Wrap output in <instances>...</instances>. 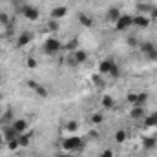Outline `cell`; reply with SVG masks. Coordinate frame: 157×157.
I'll return each instance as SVG.
<instances>
[{"label": "cell", "instance_id": "obj_4", "mask_svg": "<svg viewBox=\"0 0 157 157\" xmlns=\"http://www.w3.org/2000/svg\"><path fill=\"white\" fill-rule=\"evenodd\" d=\"M139 49L148 60H157V46L154 42H143L139 44Z\"/></svg>", "mask_w": 157, "mask_h": 157}, {"label": "cell", "instance_id": "obj_38", "mask_svg": "<svg viewBox=\"0 0 157 157\" xmlns=\"http://www.w3.org/2000/svg\"><path fill=\"white\" fill-rule=\"evenodd\" d=\"M60 157H70V155H60Z\"/></svg>", "mask_w": 157, "mask_h": 157}, {"label": "cell", "instance_id": "obj_36", "mask_svg": "<svg viewBox=\"0 0 157 157\" xmlns=\"http://www.w3.org/2000/svg\"><path fill=\"white\" fill-rule=\"evenodd\" d=\"M90 137H91V139H99V133H97V132H90Z\"/></svg>", "mask_w": 157, "mask_h": 157}, {"label": "cell", "instance_id": "obj_11", "mask_svg": "<svg viewBox=\"0 0 157 157\" xmlns=\"http://www.w3.org/2000/svg\"><path fill=\"white\" fill-rule=\"evenodd\" d=\"M28 86H29V88H31V90L39 95V97H42V99H46V97L49 95V91H48L44 86H40L39 82H35V80H29V82H28Z\"/></svg>", "mask_w": 157, "mask_h": 157}, {"label": "cell", "instance_id": "obj_35", "mask_svg": "<svg viewBox=\"0 0 157 157\" xmlns=\"http://www.w3.org/2000/svg\"><path fill=\"white\" fill-rule=\"evenodd\" d=\"M101 157H113V150H104L101 154Z\"/></svg>", "mask_w": 157, "mask_h": 157}, {"label": "cell", "instance_id": "obj_9", "mask_svg": "<svg viewBox=\"0 0 157 157\" xmlns=\"http://www.w3.org/2000/svg\"><path fill=\"white\" fill-rule=\"evenodd\" d=\"M86 60H88V53H86L84 49H77V51H73V55H71V59H70L71 66H75V64H84Z\"/></svg>", "mask_w": 157, "mask_h": 157}, {"label": "cell", "instance_id": "obj_14", "mask_svg": "<svg viewBox=\"0 0 157 157\" xmlns=\"http://www.w3.org/2000/svg\"><path fill=\"white\" fill-rule=\"evenodd\" d=\"M33 39V35L29 33V31H26V33H22V35H18V39H17V46L18 48H24V46H28L29 42Z\"/></svg>", "mask_w": 157, "mask_h": 157}, {"label": "cell", "instance_id": "obj_22", "mask_svg": "<svg viewBox=\"0 0 157 157\" xmlns=\"http://www.w3.org/2000/svg\"><path fill=\"white\" fill-rule=\"evenodd\" d=\"M102 106H104V108H108V110H112V108L115 106V101H113V97H110V95H104V97H102Z\"/></svg>", "mask_w": 157, "mask_h": 157}, {"label": "cell", "instance_id": "obj_26", "mask_svg": "<svg viewBox=\"0 0 157 157\" xmlns=\"http://www.w3.org/2000/svg\"><path fill=\"white\" fill-rule=\"evenodd\" d=\"M126 42H128V46H132V48H139V44H141L135 35H130V37L126 39Z\"/></svg>", "mask_w": 157, "mask_h": 157}, {"label": "cell", "instance_id": "obj_16", "mask_svg": "<svg viewBox=\"0 0 157 157\" xmlns=\"http://www.w3.org/2000/svg\"><path fill=\"white\" fill-rule=\"evenodd\" d=\"M78 22L84 26V28H93V18L86 13H78Z\"/></svg>", "mask_w": 157, "mask_h": 157}, {"label": "cell", "instance_id": "obj_6", "mask_svg": "<svg viewBox=\"0 0 157 157\" xmlns=\"http://www.w3.org/2000/svg\"><path fill=\"white\" fill-rule=\"evenodd\" d=\"M132 26H133V17H130V15H121V18L115 22L117 31H126Z\"/></svg>", "mask_w": 157, "mask_h": 157}, {"label": "cell", "instance_id": "obj_34", "mask_svg": "<svg viewBox=\"0 0 157 157\" xmlns=\"http://www.w3.org/2000/svg\"><path fill=\"white\" fill-rule=\"evenodd\" d=\"M28 68H37V60L29 57V59H28Z\"/></svg>", "mask_w": 157, "mask_h": 157}, {"label": "cell", "instance_id": "obj_23", "mask_svg": "<svg viewBox=\"0 0 157 157\" xmlns=\"http://www.w3.org/2000/svg\"><path fill=\"white\" fill-rule=\"evenodd\" d=\"M46 28H48V31H51V33H55V31H59V20H48V24H46Z\"/></svg>", "mask_w": 157, "mask_h": 157}, {"label": "cell", "instance_id": "obj_3", "mask_svg": "<svg viewBox=\"0 0 157 157\" xmlns=\"http://www.w3.org/2000/svg\"><path fill=\"white\" fill-rule=\"evenodd\" d=\"M60 49H62V42H60L59 39H55V37H49V39L44 42V53L49 55V57L57 55Z\"/></svg>", "mask_w": 157, "mask_h": 157}, {"label": "cell", "instance_id": "obj_33", "mask_svg": "<svg viewBox=\"0 0 157 157\" xmlns=\"http://www.w3.org/2000/svg\"><path fill=\"white\" fill-rule=\"evenodd\" d=\"M93 82H95L99 88H101V86H104V80H102V77H101V75H95V77H93Z\"/></svg>", "mask_w": 157, "mask_h": 157}, {"label": "cell", "instance_id": "obj_13", "mask_svg": "<svg viewBox=\"0 0 157 157\" xmlns=\"http://www.w3.org/2000/svg\"><path fill=\"white\" fill-rule=\"evenodd\" d=\"M157 146V137H143V150L150 152Z\"/></svg>", "mask_w": 157, "mask_h": 157}, {"label": "cell", "instance_id": "obj_25", "mask_svg": "<svg viewBox=\"0 0 157 157\" xmlns=\"http://www.w3.org/2000/svg\"><path fill=\"white\" fill-rule=\"evenodd\" d=\"M64 49H70V51H77V49H78V42H77V39H73V40H70L68 44H64Z\"/></svg>", "mask_w": 157, "mask_h": 157}, {"label": "cell", "instance_id": "obj_37", "mask_svg": "<svg viewBox=\"0 0 157 157\" xmlns=\"http://www.w3.org/2000/svg\"><path fill=\"white\" fill-rule=\"evenodd\" d=\"M2 143H6V141H4V135H2V132H0V144H2Z\"/></svg>", "mask_w": 157, "mask_h": 157}, {"label": "cell", "instance_id": "obj_18", "mask_svg": "<svg viewBox=\"0 0 157 157\" xmlns=\"http://www.w3.org/2000/svg\"><path fill=\"white\" fill-rule=\"evenodd\" d=\"M130 117L133 119V121H135V119H144L146 117V115H144V108H143V106H133L132 112H130Z\"/></svg>", "mask_w": 157, "mask_h": 157}, {"label": "cell", "instance_id": "obj_5", "mask_svg": "<svg viewBox=\"0 0 157 157\" xmlns=\"http://www.w3.org/2000/svg\"><path fill=\"white\" fill-rule=\"evenodd\" d=\"M22 17L28 18V20H31V22H35V20H39L40 18V11L35 7V6L24 4V7H22Z\"/></svg>", "mask_w": 157, "mask_h": 157}, {"label": "cell", "instance_id": "obj_24", "mask_svg": "<svg viewBox=\"0 0 157 157\" xmlns=\"http://www.w3.org/2000/svg\"><path fill=\"white\" fill-rule=\"evenodd\" d=\"M66 130H68V132H71V133L78 132V122H77V121H68V124H66Z\"/></svg>", "mask_w": 157, "mask_h": 157}, {"label": "cell", "instance_id": "obj_20", "mask_svg": "<svg viewBox=\"0 0 157 157\" xmlns=\"http://www.w3.org/2000/svg\"><path fill=\"white\" fill-rule=\"evenodd\" d=\"M146 102H148V93H146V91H139L133 106H143V108H144V104H146Z\"/></svg>", "mask_w": 157, "mask_h": 157}, {"label": "cell", "instance_id": "obj_17", "mask_svg": "<svg viewBox=\"0 0 157 157\" xmlns=\"http://www.w3.org/2000/svg\"><path fill=\"white\" fill-rule=\"evenodd\" d=\"M17 139H18V144H20V148H26V146H29V143H31V133L24 132V133H20Z\"/></svg>", "mask_w": 157, "mask_h": 157}, {"label": "cell", "instance_id": "obj_1", "mask_svg": "<svg viewBox=\"0 0 157 157\" xmlns=\"http://www.w3.org/2000/svg\"><path fill=\"white\" fill-rule=\"evenodd\" d=\"M99 71H101V75H108V77H113V78H117L119 75H121L119 64H115V60H112V59L102 60V62L99 64Z\"/></svg>", "mask_w": 157, "mask_h": 157}, {"label": "cell", "instance_id": "obj_28", "mask_svg": "<svg viewBox=\"0 0 157 157\" xmlns=\"http://www.w3.org/2000/svg\"><path fill=\"white\" fill-rule=\"evenodd\" d=\"M0 24H2V26H9V15L4 13V11L0 13Z\"/></svg>", "mask_w": 157, "mask_h": 157}, {"label": "cell", "instance_id": "obj_21", "mask_svg": "<svg viewBox=\"0 0 157 157\" xmlns=\"http://www.w3.org/2000/svg\"><path fill=\"white\" fill-rule=\"evenodd\" d=\"M15 119H13V110H7V113H4L2 117H0V124L2 126H6V124H11Z\"/></svg>", "mask_w": 157, "mask_h": 157}, {"label": "cell", "instance_id": "obj_31", "mask_svg": "<svg viewBox=\"0 0 157 157\" xmlns=\"http://www.w3.org/2000/svg\"><path fill=\"white\" fill-rule=\"evenodd\" d=\"M7 146H9V150H17V148H20V144H18V139H15V141H9V143H7Z\"/></svg>", "mask_w": 157, "mask_h": 157}, {"label": "cell", "instance_id": "obj_29", "mask_svg": "<svg viewBox=\"0 0 157 157\" xmlns=\"http://www.w3.org/2000/svg\"><path fill=\"white\" fill-rule=\"evenodd\" d=\"M91 122L93 124H101L102 122V115L101 113H91Z\"/></svg>", "mask_w": 157, "mask_h": 157}, {"label": "cell", "instance_id": "obj_30", "mask_svg": "<svg viewBox=\"0 0 157 157\" xmlns=\"http://www.w3.org/2000/svg\"><path fill=\"white\" fill-rule=\"evenodd\" d=\"M135 99H137V93H135V91H130V93H128V102H130L132 106L135 104Z\"/></svg>", "mask_w": 157, "mask_h": 157}, {"label": "cell", "instance_id": "obj_7", "mask_svg": "<svg viewBox=\"0 0 157 157\" xmlns=\"http://www.w3.org/2000/svg\"><path fill=\"white\" fill-rule=\"evenodd\" d=\"M2 135H4V141L9 143V141H15L20 133L13 128V124H6V126H2Z\"/></svg>", "mask_w": 157, "mask_h": 157}, {"label": "cell", "instance_id": "obj_10", "mask_svg": "<svg viewBox=\"0 0 157 157\" xmlns=\"http://www.w3.org/2000/svg\"><path fill=\"white\" fill-rule=\"evenodd\" d=\"M121 9L119 7H115V6H112V7H108V11H106V20L108 22H112V24H115L119 18H121Z\"/></svg>", "mask_w": 157, "mask_h": 157}, {"label": "cell", "instance_id": "obj_2", "mask_svg": "<svg viewBox=\"0 0 157 157\" xmlns=\"http://www.w3.org/2000/svg\"><path fill=\"white\" fill-rule=\"evenodd\" d=\"M82 146H84V141H82V137H78V135L66 137V139L62 141V150H64V152H78V150H82Z\"/></svg>", "mask_w": 157, "mask_h": 157}, {"label": "cell", "instance_id": "obj_12", "mask_svg": "<svg viewBox=\"0 0 157 157\" xmlns=\"http://www.w3.org/2000/svg\"><path fill=\"white\" fill-rule=\"evenodd\" d=\"M68 15V7L66 6H55L53 9H51V18L53 20H60V18H64Z\"/></svg>", "mask_w": 157, "mask_h": 157}, {"label": "cell", "instance_id": "obj_15", "mask_svg": "<svg viewBox=\"0 0 157 157\" xmlns=\"http://www.w3.org/2000/svg\"><path fill=\"white\" fill-rule=\"evenodd\" d=\"M11 124H13V128H15L18 133H24V132L28 130V122H26L24 119H15Z\"/></svg>", "mask_w": 157, "mask_h": 157}, {"label": "cell", "instance_id": "obj_8", "mask_svg": "<svg viewBox=\"0 0 157 157\" xmlns=\"http://www.w3.org/2000/svg\"><path fill=\"white\" fill-rule=\"evenodd\" d=\"M150 17H146V15H143V13H139V15H135L133 17V26L135 28H141V29H146L148 26H150Z\"/></svg>", "mask_w": 157, "mask_h": 157}, {"label": "cell", "instance_id": "obj_19", "mask_svg": "<svg viewBox=\"0 0 157 157\" xmlns=\"http://www.w3.org/2000/svg\"><path fill=\"white\" fill-rule=\"evenodd\" d=\"M144 124H146L148 128H157V110L154 113H150V115L144 117Z\"/></svg>", "mask_w": 157, "mask_h": 157}, {"label": "cell", "instance_id": "obj_32", "mask_svg": "<svg viewBox=\"0 0 157 157\" xmlns=\"http://www.w3.org/2000/svg\"><path fill=\"white\" fill-rule=\"evenodd\" d=\"M150 20H157V6L150 7Z\"/></svg>", "mask_w": 157, "mask_h": 157}, {"label": "cell", "instance_id": "obj_27", "mask_svg": "<svg viewBox=\"0 0 157 157\" xmlns=\"http://www.w3.org/2000/svg\"><path fill=\"white\" fill-rule=\"evenodd\" d=\"M126 135H128V133H126L124 130H117V132H115V141H117V143H124V141H126Z\"/></svg>", "mask_w": 157, "mask_h": 157}]
</instances>
